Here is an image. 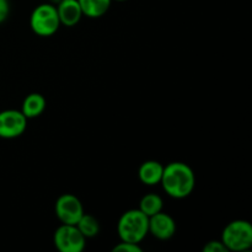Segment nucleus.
<instances>
[{
    "mask_svg": "<svg viewBox=\"0 0 252 252\" xmlns=\"http://www.w3.org/2000/svg\"><path fill=\"white\" fill-rule=\"evenodd\" d=\"M162 189L167 196L176 199L189 197L196 187V175L191 166L181 161H174L164 166L161 177Z\"/></svg>",
    "mask_w": 252,
    "mask_h": 252,
    "instance_id": "f257e3e1",
    "label": "nucleus"
},
{
    "mask_svg": "<svg viewBox=\"0 0 252 252\" xmlns=\"http://www.w3.org/2000/svg\"><path fill=\"white\" fill-rule=\"evenodd\" d=\"M121 241L140 244L149 234V217L140 209H129L121 216L117 223Z\"/></svg>",
    "mask_w": 252,
    "mask_h": 252,
    "instance_id": "f03ea898",
    "label": "nucleus"
},
{
    "mask_svg": "<svg viewBox=\"0 0 252 252\" xmlns=\"http://www.w3.org/2000/svg\"><path fill=\"white\" fill-rule=\"evenodd\" d=\"M30 27L37 36H53L61 27L56 5L49 2L37 5L30 16Z\"/></svg>",
    "mask_w": 252,
    "mask_h": 252,
    "instance_id": "7ed1b4c3",
    "label": "nucleus"
},
{
    "mask_svg": "<svg viewBox=\"0 0 252 252\" xmlns=\"http://www.w3.org/2000/svg\"><path fill=\"white\" fill-rule=\"evenodd\" d=\"M221 243L228 251H246L252 246V225L248 220L230 221L221 233Z\"/></svg>",
    "mask_w": 252,
    "mask_h": 252,
    "instance_id": "20e7f679",
    "label": "nucleus"
},
{
    "mask_svg": "<svg viewBox=\"0 0 252 252\" xmlns=\"http://www.w3.org/2000/svg\"><path fill=\"white\" fill-rule=\"evenodd\" d=\"M53 243L61 252H81L86 246V239L76 225L62 224L54 231Z\"/></svg>",
    "mask_w": 252,
    "mask_h": 252,
    "instance_id": "39448f33",
    "label": "nucleus"
},
{
    "mask_svg": "<svg viewBox=\"0 0 252 252\" xmlns=\"http://www.w3.org/2000/svg\"><path fill=\"white\" fill-rule=\"evenodd\" d=\"M84 213L83 203L74 194L64 193L57 199L56 216L62 224L75 225Z\"/></svg>",
    "mask_w": 252,
    "mask_h": 252,
    "instance_id": "423d86ee",
    "label": "nucleus"
},
{
    "mask_svg": "<svg viewBox=\"0 0 252 252\" xmlns=\"http://www.w3.org/2000/svg\"><path fill=\"white\" fill-rule=\"evenodd\" d=\"M27 118L19 110H5L0 112V138L14 139L25 133Z\"/></svg>",
    "mask_w": 252,
    "mask_h": 252,
    "instance_id": "0eeeda50",
    "label": "nucleus"
},
{
    "mask_svg": "<svg viewBox=\"0 0 252 252\" xmlns=\"http://www.w3.org/2000/svg\"><path fill=\"white\" fill-rule=\"evenodd\" d=\"M176 233V221L164 212L149 217V234L159 240H169Z\"/></svg>",
    "mask_w": 252,
    "mask_h": 252,
    "instance_id": "6e6552de",
    "label": "nucleus"
},
{
    "mask_svg": "<svg viewBox=\"0 0 252 252\" xmlns=\"http://www.w3.org/2000/svg\"><path fill=\"white\" fill-rule=\"evenodd\" d=\"M61 25L66 27H73L79 24L84 16L78 0H61L56 5Z\"/></svg>",
    "mask_w": 252,
    "mask_h": 252,
    "instance_id": "1a4fd4ad",
    "label": "nucleus"
},
{
    "mask_svg": "<svg viewBox=\"0 0 252 252\" xmlns=\"http://www.w3.org/2000/svg\"><path fill=\"white\" fill-rule=\"evenodd\" d=\"M164 172V165L157 160H148L139 166L138 177L145 186H155L160 184Z\"/></svg>",
    "mask_w": 252,
    "mask_h": 252,
    "instance_id": "9d476101",
    "label": "nucleus"
},
{
    "mask_svg": "<svg viewBox=\"0 0 252 252\" xmlns=\"http://www.w3.org/2000/svg\"><path fill=\"white\" fill-rule=\"evenodd\" d=\"M46 106L47 101L43 97V95L38 93H32L25 97L24 102H22V107L20 111L24 113V116L27 120H30V118H36L41 116L44 112V110H46Z\"/></svg>",
    "mask_w": 252,
    "mask_h": 252,
    "instance_id": "9b49d317",
    "label": "nucleus"
},
{
    "mask_svg": "<svg viewBox=\"0 0 252 252\" xmlns=\"http://www.w3.org/2000/svg\"><path fill=\"white\" fill-rule=\"evenodd\" d=\"M84 16L89 19H98L110 9L112 0H78Z\"/></svg>",
    "mask_w": 252,
    "mask_h": 252,
    "instance_id": "f8f14e48",
    "label": "nucleus"
},
{
    "mask_svg": "<svg viewBox=\"0 0 252 252\" xmlns=\"http://www.w3.org/2000/svg\"><path fill=\"white\" fill-rule=\"evenodd\" d=\"M162 208H164V202L161 197L157 193H148L140 199L138 209H140L147 217H152L161 212Z\"/></svg>",
    "mask_w": 252,
    "mask_h": 252,
    "instance_id": "ddd939ff",
    "label": "nucleus"
},
{
    "mask_svg": "<svg viewBox=\"0 0 252 252\" xmlns=\"http://www.w3.org/2000/svg\"><path fill=\"white\" fill-rule=\"evenodd\" d=\"M75 225L85 239L94 238L100 233V224H98L97 219L90 214L84 213Z\"/></svg>",
    "mask_w": 252,
    "mask_h": 252,
    "instance_id": "4468645a",
    "label": "nucleus"
},
{
    "mask_svg": "<svg viewBox=\"0 0 252 252\" xmlns=\"http://www.w3.org/2000/svg\"><path fill=\"white\" fill-rule=\"evenodd\" d=\"M113 252H142V248L139 244L128 243V241H121L115 248L112 249Z\"/></svg>",
    "mask_w": 252,
    "mask_h": 252,
    "instance_id": "2eb2a0df",
    "label": "nucleus"
},
{
    "mask_svg": "<svg viewBox=\"0 0 252 252\" xmlns=\"http://www.w3.org/2000/svg\"><path fill=\"white\" fill-rule=\"evenodd\" d=\"M203 252H228V250L221 240H212L203 246Z\"/></svg>",
    "mask_w": 252,
    "mask_h": 252,
    "instance_id": "dca6fc26",
    "label": "nucleus"
},
{
    "mask_svg": "<svg viewBox=\"0 0 252 252\" xmlns=\"http://www.w3.org/2000/svg\"><path fill=\"white\" fill-rule=\"evenodd\" d=\"M10 14L9 0H0V24L7 19Z\"/></svg>",
    "mask_w": 252,
    "mask_h": 252,
    "instance_id": "f3484780",
    "label": "nucleus"
},
{
    "mask_svg": "<svg viewBox=\"0 0 252 252\" xmlns=\"http://www.w3.org/2000/svg\"><path fill=\"white\" fill-rule=\"evenodd\" d=\"M59 1H61V0H48L47 2H49V4H53V5H57Z\"/></svg>",
    "mask_w": 252,
    "mask_h": 252,
    "instance_id": "a211bd4d",
    "label": "nucleus"
},
{
    "mask_svg": "<svg viewBox=\"0 0 252 252\" xmlns=\"http://www.w3.org/2000/svg\"><path fill=\"white\" fill-rule=\"evenodd\" d=\"M112 1H127V0H112Z\"/></svg>",
    "mask_w": 252,
    "mask_h": 252,
    "instance_id": "6ab92c4d",
    "label": "nucleus"
}]
</instances>
